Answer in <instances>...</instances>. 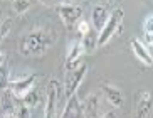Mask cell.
Instances as JSON below:
<instances>
[{
    "label": "cell",
    "mask_w": 153,
    "mask_h": 118,
    "mask_svg": "<svg viewBox=\"0 0 153 118\" xmlns=\"http://www.w3.org/2000/svg\"><path fill=\"white\" fill-rule=\"evenodd\" d=\"M56 36L49 31H32L22 36L19 42V51L24 56H41L54 44Z\"/></svg>",
    "instance_id": "cell-1"
},
{
    "label": "cell",
    "mask_w": 153,
    "mask_h": 118,
    "mask_svg": "<svg viewBox=\"0 0 153 118\" xmlns=\"http://www.w3.org/2000/svg\"><path fill=\"white\" fill-rule=\"evenodd\" d=\"M123 15H125V12H123L121 7H116V9L113 10V14L108 17L106 24L103 25V29H101L99 34H98V47H101V46L106 44V42L114 36V32H121L123 31V27H121Z\"/></svg>",
    "instance_id": "cell-2"
},
{
    "label": "cell",
    "mask_w": 153,
    "mask_h": 118,
    "mask_svg": "<svg viewBox=\"0 0 153 118\" xmlns=\"http://www.w3.org/2000/svg\"><path fill=\"white\" fill-rule=\"evenodd\" d=\"M37 78H39L37 74H30V76L9 79V90H7V91H10V95L15 96V100H22L24 96H25L29 91L34 88Z\"/></svg>",
    "instance_id": "cell-3"
},
{
    "label": "cell",
    "mask_w": 153,
    "mask_h": 118,
    "mask_svg": "<svg viewBox=\"0 0 153 118\" xmlns=\"http://www.w3.org/2000/svg\"><path fill=\"white\" fill-rule=\"evenodd\" d=\"M57 14L61 17V20L66 24V27L71 29L76 22H79V19L82 15V7L81 5H76V4L64 2V4H61L57 7Z\"/></svg>",
    "instance_id": "cell-4"
},
{
    "label": "cell",
    "mask_w": 153,
    "mask_h": 118,
    "mask_svg": "<svg viewBox=\"0 0 153 118\" xmlns=\"http://www.w3.org/2000/svg\"><path fill=\"white\" fill-rule=\"evenodd\" d=\"M86 73H88V64H79L74 71H71V73H66L68 74V78H66V88H64V91H66V96H72L76 95L77 88H79V84L82 83V79H84Z\"/></svg>",
    "instance_id": "cell-5"
},
{
    "label": "cell",
    "mask_w": 153,
    "mask_h": 118,
    "mask_svg": "<svg viewBox=\"0 0 153 118\" xmlns=\"http://www.w3.org/2000/svg\"><path fill=\"white\" fill-rule=\"evenodd\" d=\"M109 17V5L108 4H96L94 9H93V14H91V25H93V31L98 32L103 29V25L106 24Z\"/></svg>",
    "instance_id": "cell-6"
},
{
    "label": "cell",
    "mask_w": 153,
    "mask_h": 118,
    "mask_svg": "<svg viewBox=\"0 0 153 118\" xmlns=\"http://www.w3.org/2000/svg\"><path fill=\"white\" fill-rule=\"evenodd\" d=\"M61 86L56 79H51L47 86V101H45V118H56V101H57Z\"/></svg>",
    "instance_id": "cell-7"
},
{
    "label": "cell",
    "mask_w": 153,
    "mask_h": 118,
    "mask_svg": "<svg viewBox=\"0 0 153 118\" xmlns=\"http://www.w3.org/2000/svg\"><path fill=\"white\" fill-rule=\"evenodd\" d=\"M82 54H84V47H82L81 39L72 42L71 49H69V54L66 58V73H71L79 66V61H81Z\"/></svg>",
    "instance_id": "cell-8"
},
{
    "label": "cell",
    "mask_w": 153,
    "mask_h": 118,
    "mask_svg": "<svg viewBox=\"0 0 153 118\" xmlns=\"http://www.w3.org/2000/svg\"><path fill=\"white\" fill-rule=\"evenodd\" d=\"M130 46H131V49H133V54H135L136 58H138L140 61L146 66V68H152V64H153L152 51L146 49V47H145V46L138 41V39H131Z\"/></svg>",
    "instance_id": "cell-9"
},
{
    "label": "cell",
    "mask_w": 153,
    "mask_h": 118,
    "mask_svg": "<svg viewBox=\"0 0 153 118\" xmlns=\"http://www.w3.org/2000/svg\"><path fill=\"white\" fill-rule=\"evenodd\" d=\"M152 95L150 93H145L141 91L140 93V101L135 106V113H133V118H146L152 111Z\"/></svg>",
    "instance_id": "cell-10"
},
{
    "label": "cell",
    "mask_w": 153,
    "mask_h": 118,
    "mask_svg": "<svg viewBox=\"0 0 153 118\" xmlns=\"http://www.w3.org/2000/svg\"><path fill=\"white\" fill-rule=\"evenodd\" d=\"M82 117L84 118H99V98L98 95H88L82 103Z\"/></svg>",
    "instance_id": "cell-11"
},
{
    "label": "cell",
    "mask_w": 153,
    "mask_h": 118,
    "mask_svg": "<svg viewBox=\"0 0 153 118\" xmlns=\"http://www.w3.org/2000/svg\"><path fill=\"white\" fill-rule=\"evenodd\" d=\"M61 118H84L82 117V108L79 105V98L76 95L68 98V103H66V108H64Z\"/></svg>",
    "instance_id": "cell-12"
},
{
    "label": "cell",
    "mask_w": 153,
    "mask_h": 118,
    "mask_svg": "<svg viewBox=\"0 0 153 118\" xmlns=\"http://www.w3.org/2000/svg\"><path fill=\"white\" fill-rule=\"evenodd\" d=\"M103 91H104V95H106V98H108V101L114 106V108L123 106V93L118 90V88L111 86L108 83H103Z\"/></svg>",
    "instance_id": "cell-13"
},
{
    "label": "cell",
    "mask_w": 153,
    "mask_h": 118,
    "mask_svg": "<svg viewBox=\"0 0 153 118\" xmlns=\"http://www.w3.org/2000/svg\"><path fill=\"white\" fill-rule=\"evenodd\" d=\"M143 36H145V42H146L145 47L152 49V46H153V15L152 14L145 19V22H143Z\"/></svg>",
    "instance_id": "cell-14"
},
{
    "label": "cell",
    "mask_w": 153,
    "mask_h": 118,
    "mask_svg": "<svg viewBox=\"0 0 153 118\" xmlns=\"http://www.w3.org/2000/svg\"><path fill=\"white\" fill-rule=\"evenodd\" d=\"M81 42H82V47H84V52L91 54V52H94L96 47H98V34H96L94 31H91L86 37H82Z\"/></svg>",
    "instance_id": "cell-15"
},
{
    "label": "cell",
    "mask_w": 153,
    "mask_h": 118,
    "mask_svg": "<svg viewBox=\"0 0 153 118\" xmlns=\"http://www.w3.org/2000/svg\"><path fill=\"white\" fill-rule=\"evenodd\" d=\"M20 101H24L29 108H36V106H39V103H41V93H39L36 88H32Z\"/></svg>",
    "instance_id": "cell-16"
},
{
    "label": "cell",
    "mask_w": 153,
    "mask_h": 118,
    "mask_svg": "<svg viewBox=\"0 0 153 118\" xmlns=\"http://www.w3.org/2000/svg\"><path fill=\"white\" fill-rule=\"evenodd\" d=\"M15 101H17V105H15V117L17 118H30V108L20 100H15Z\"/></svg>",
    "instance_id": "cell-17"
},
{
    "label": "cell",
    "mask_w": 153,
    "mask_h": 118,
    "mask_svg": "<svg viewBox=\"0 0 153 118\" xmlns=\"http://www.w3.org/2000/svg\"><path fill=\"white\" fill-rule=\"evenodd\" d=\"M29 7H30V2H27V0H15L14 4H12V9H14L15 15L25 14L29 10Z\"/></svg>",
    "instance_id": "cell-18"
},
{
    "label": "cell",
    "mask_w": 153,
    "mask_h": 118,
    "mask_svg": "<svg viewBox=\"0 0 153 118\" xmlns=\"http://www.w3.org/2000/svg\"><path fill=\"white\" fill-rule=\"evenodd\" d=\"M76 31H77V36H79V39H82V37H86L91 31H93V29H91L89 22H86L84 19H82V20H79V22L76 24Z\"/></svg>",
    "instance_id": "cell-19"
},
{
    "label": "cell",
    "mask_w": 153,
    "mask_h": 118,
    "mask_svg": "<svg viewBox=\"0 0 153 118\" xmlns=\"http://www.w3.org/2000/svg\"><path fill=\"white\" fill-rule=\"evenodd\" d=\"M9 90V76H7V69L0 66V93Z\"/></svg>",
    "instance_id": "cell-20"
},
{
    "label": "cell",
    "mask_w": 153,
    "mask_h": 118,
    "mask_svg": "<svg viewBox=\"0 0 153 118\" xmlns=\"http://www.w3.org/2000/svg\"><path fill=\"white\" fill-rule=\"evenodd\" d=\"M10 25H12V19H5L0 22V39H4L10 31Z\"/></svg>",
    "instance_id": "cell-21"
},
{
    "label": "cell",
    "mask_w": 153,
    "mask_h": 118,
    "mask_svg": "<svg viewBox=\"0 0 153 118\" xmlns=\"http://www.w3.org/2000/svg\"><path fill=\"white\" fill-rule=\"evenodd\" d=\"M103 118H116V113H114V111H106V113L103 115Z\"/></svg>",
    "instance_id": "cell-22"
},
{
    "label": "cell",
    "mask_w": 153,
    "mask_h": 118,
    "mask_svg": "<svg viewBox=\"0 0 153 118\" xmlns=\"http://www.w3.org/2000/svg\"><path fill=\"white\" fill-rule=\"evenodd\" d=\"M4 64H5V54L0 52V66H4Z\"/></svg>",
    "instance_id": "cell-23"
}]
</instances>
